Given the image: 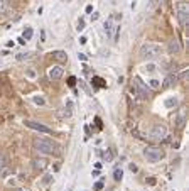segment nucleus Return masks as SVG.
Listing matches in <instances>:
<instances>
[{"label":"nucleus","mask_w":189,"mask_h":191,"mask_svg":"<svg viewBox=\"0 0 189 191\" xmlns=\"http://www.w3.org/2000/svg\"><path fill=\"white\" fill-rule=\"evenodd\" d=\"M122 178H123V171H122V169H115V173H113V179L122 181Z\"/></svg>","instance_id":"2eb2a0df"},{"label":"nucleus","mask_w":189,"mask_h":191,"mask_svg":"<svg viewBox=\"0 0 189 191\" xmlns=\"http://www.w3.org/2000/svg\"><path fill=\"white\" fill-rule=\"evenodd\" d=\"M105 32H107V36L108 37H113V29H115L117 26H115V17L113 15H110L107 20H105Z\"/></svg>","instance_id":"6e6552de"},{"label":"nucleus","mask_w":189,"mask_h":191,"mask_svg":"<svg viewBox=\"0 0 189 191\" xmlns=\"http://www.w3.org/2000/svg\"><path fill=\"white\" fill-rule=\"evenodd\" d=\"M130 171L135 173V171H137V166H135V164H130Z\"/></svg>","instance_id":"cd10ccee"},{"label":"nucleus","mask_w":189,"mask_h":191,"mask_svg":"<svg viewBox=\"0 0 189 191\" xmlns=\"http://www.w3.org/2000/svg\"><path fill=\"white\" fill-rule=\"evenodd\" d=\"M144 156L147 157V161L150 163H159L161 159H164V151L161 147H155V146H150V147H145L144 149Z\"/></svg>","instance_id":"20e7f679"},{"label":"nucleus","mask_w":189,"mask_h":191,"mask_svg":"<svg viewBox=\"0 0 189 191\" xmlns=\"http://www.w3.org/2000/svg\"><path fill=\"white\" fill-rule=\"evenodd\" d=\"M31 37H32V29H31V27H27V29H26V32H24V39L29 41Z\"/></svg>","instance_id":"a211bd4d"},{"label":"nucleus","mask_w":189,"mask_h":191,"mask_svg":"<svg viewBox=\"0 0 189 191\" xmlns=\"http://www.w3.org/2000/svg\"><path fill=\"white\" fill-rule=\"evenodd\" d=\"M176 105H177V100H176V98H169V100H166V107H167V108L176 107Z\"/></svg>","instance_id":"f3484780"},{"label":"nucleus","mask_w":189,"mask_h":191,"mask_svg":"<svg viewBox=\"0 0 189 191\" xmlns=\"http://www.w3.org/2000/svg\"><path fill=\"white\" fill-rule=\"evenodd\" d=\"M78 58H79V59H83V61H85V59H86V56H85V54H83V53H79V54H78Z\"/></svg>","instance_id":"c756f323"},{"label":"nucleus","mask_w":189,"mask_h":191,"mask_svg":"<svg viewBox=\"0 0 189 191\" xmlns=\"http://www.w3.org/2000/svg\"><path fill=\"white\" fill-rule=\"evenodd\" d=\"M78 32H81L83 31V29H85V20H83V19H79V22H78Z\"/></svg>","instance_id":"5701e85b"},{"label":"nucleus","mask_w":189,"mask_h":191,"mask_svg":"<svg viewBox=\"0 0 189 191\" xmlns=\"http://www.w3.org/2000/svg\"><path fill=\"white\" fill-rule=\"evenodd\" d=\"M103 157H105V159H107V161H108V163H110V161L113 159V154H112V152H110V151H107V152H103Z\"/></svg>","instance_id":"4be33fe9"},{"label":"nucleus","mask_w":189,"mask_h":191,"mask_svg":"<svg viewBox=\"0 0 189 191\" xmlns=\"http://www.w3.org/2000/svg\"><path fill=\"white\" fill-rule=\"evenodd\" d=\"M167 51H169V54H177V53H181L179 41H176V39L169 41V44H167Z\"/></svg>","instance_id":"9d476101"},{"label":"nucleus","mask_w":189,"mask_h":191,"mask_svg":"<svg viewBox=\"0 0 189 191\" xmlns=\"http://www.w3.org/2000/svg\"><path fill=\"white\" fill-rule=\"evenodd\" d=\"M10 169L9 168H3V166H2V168H0V179H5V178H9L10 176Z\"/></svg>","instance_id":"ddd939ff"},{"label":"nucleus","mask_w":189,"mask_h":191,"mask_svg":"<svg viewBox=\"0 0 189 191\" xmlns=\"http://www.w3.org/2000/svg\"><path fill=\"white\" fill-rule=\"evenodd\" d=\"M29 58H31V54H27V53H26V54H24V53H20V54H17V59H19V61L29 59Z\"/></svg>","instance_id":"aec40b11"},{"label":"nucleus","mask_w":189,"mask_h":191,"mask_svg":"<svg viewBox=\"0 0 189 191\" xmlns=\"http://www.w3.org/2000/svg\"><path fill=\"white\" fill-rule=\"evenodd\" d=\"M62 76V68L59 64H54L51 69H49V78L51 80H59V78Z\"/></svg>","instance_id":"1a4fd4ad"},{"label":"nucleus","mask_w":189,"mask_h":191,"mask_svg":"<svg viewBox=\"0 0 189 191\" xmlns=\"http://www.w3.org/2000/svg\"><path fill=\"white\" fill-rule=\"evenodd\" d=\"M176 9H177V19H179V24H181L182 27H187V24H189V5H187V2L181 0V2H177Z\"/></svg>","instance_id":"7ed1b4c3"},{"label":"nucleus","mask_w":189,"mask_h":191,"mask_svg":"<svg viewBox=\"0 0 189 191\" xmlns=\"http://www.w3.org/2000/svg\"><path fill=\"white\" fill-rule=\"evenodd\" d=\"M66 2H71V0H66Z\"/></svg>","instance_id":"2f4dec72"},{"label":"nucleus","mask_w":189,"mask_h":191,"mask_svg":"<svg viewBox=\"0 0 189 191\" xmlns=\"http://www.w3.org/2000/svg\"><path fill=\"white\" fill-rule=\"evenodd\" d=\"M3 163H5V157H3V154H0V168L3 166Z\"/></svg>","instance_id":"bb28decb"},{"label":"nucleus","mask_w":189,"mask_h":191,"mask_svg":"<svg viewBox=\"0 0 189 191\" xmlns=\"http://www.w3.org/2000/svg\"><path fill=\"white\" fill-rule=\"evenodd\" d=\"M19 191H24V189H19Z\"/></svg>","instance_id":"473e14b6"},{"label":"nucleus","mask_w":189,"mask_h":191,"mask_svg":"<svg viewBox=\"0 0 189 191\" xmlns=\"http://www.w3.org/2000/svg\"><path fill=\"white\" fill-rule=\"evenodd\" d=\"M9 10V0H0V14H5Z\"/></svg>","instance_id":"4468645a"},{"label":"nucleus","mask_w":189,"mask_h":191,"mask_svg":"<svg viewBox=\"0 0 189 191\" xmlns=\"http://www.w3.org/2000/svg\"><path fill=\"white\" fill-rule=\"evenodd\" d=\"M166 135H167V128L164 125H155L152 128V132H150V137L155 139V140H164V139H166Z\"/></svg>","instance_id":"0eeeda50"},{"label":"nucleus","mask_w":189,"mask_h":191,"mask_svg":"<svg viewBox=\"0 0 189 191\" xmlns=\"http://www.w3.org/2000/svg\"><path fill=\"white\" fill-rule=\"evenodd\" d=\"M155 69H157V66H155L154 63H149V64H145V68H144V71L147 73H154Z\"/></svg>","instance_id":"dca6fc26"},{"label":"nucleus","mask_w":189,"mask_h":191,"mask_svg":"<svg viewBox=\"0 0 189 191\" xmlns=\"http://www.w3.org/2000/svg\"><path fill=\"white\" fill-rule=\"evenodd\" d=\"M176 81H177V76H176V74H169V76L166 78V83H164V88H171L172 85H176Z\"/></svg>","instance_id":"9b49d317"},{"label":"nucleus","mask_w":189,"mask_h":191,"mask_svg":"<svg viewBox=\"0 0 189 191\" xmlns=\"http://www.w3.org/2000/svg\"><path fill=\"white\" fill-rule=\"evenodd\" d=\"M161 53H162V48L159 44H155V43H147L144 44L140 48V53H138V56H140V59H154V58H157V56H161Z\"/></svg>","instance_id":"f03ea898"},{"label":"nucleus","mask_w":189,"mask_h":191,"mask_svg":"<svg viewBox=\"0 0 189 191\" xmlns=\"http://www.w3.org/2000/svg\"><path fill=\"white\" fill-rule=\"evenodd\" d=\"M102 189H103V181H98L95 184V191H102Z\"/></svg>","instance_id":"393cba45"},{"label":"nucleus","mask_w":189,"mask_h":191,"mask_svg":"<svg viewBox=\"0 0 189 191\" xmlns=\"http://www.w3.org/2000/svg\"><path fill=\"white\" fill-rule=\"evenodd\" d=\"M34 103H37V105H44L46 100H44V98H41V97H36L34 98Z\"/></svg>","instance_id":"b1692460"},{"label":"nucleus","mask_w":189,"mask_h":191,"mask_svg":"<svg viewBox=\"0 0 189 191\" xmlns=\"http://www.w3.org/2000/svg\"><path fill=\"white\" fill-rule=\"evenodd\" d=\"M26 127L34 128V130L42 132V134H51V132H52V128H51V127L44 125V123H39V122H34V120H26Z\"/></svg>","instance_id":"423d86ee"},{"label":"nucleus","mask_w":189,"mask_h":191,"mask_svg":"<svg viewBox=\"0 0 189 191\" xmlns=\"http://www.w3.org/2000/svg\"><path fill=\"white\" fill-rule=\"evenodd\" d=\"M76 81H78L76 78H74V76H71L69 80H68V85H69V86H74V83H76Z\"/></svg>","instance_id":"a878e982"},{"label":"nucleus","mask_w":189,"mask_h":191,"mask_svg":"<svg viewBox=\"0 0 189 191\" xmlns=\"http://www.w3.org/2000/svg\"><path fill=\"white\" fill-rule=\"evenodd\" d=\"M54 58H56L57 61H68V54H66L64 51H56L54 53Z\"/></svg>","instance_id":"f8f14e48"},{"label":"nucleus","mask_w":189,"mask_h":191,"mask_svg":"<svg viewBox=\"0 0 189 191\" xmlns=\"http://www.w3.org/2000/svg\"><path fill=\"white\" fill-rule=\"evenodd\" d=\"M34 149L37 152H41V154H47V156H52V154H59V146H57L56 142H52V140L49 139H36L34 140Z\"/></svg>","instance_id":"f257e3e1"},{"label":"nucleus","mask_w":189,"mask_h":191,"mask_svg":"<svg viewBox=\"0 0 189 191\" xmlns=\"http://www.w3.org/2000/svg\"><path fill=\"white\" fill-rule=\"evenodd\" d=\"M149 85H150V88H159V86H161V81L159 80H150Z\"/></svg>","instance_id":"6ab92c4d"},{"label":"nucleus","mask_w":189,"mask_h":191,"mask_svg":"<svg viewBox=\"0 0 189 191\" xmlns=\"http://www.w3.org/2000/svg\"><path fill=\"white\" fill-rule=\"evenodd\" d=\"M159 2H161V0H152V7H154V5H157Z\"/></svg>","instance_id":"7c9ffc66"},{"label":"nucleus","mask_w":189,"mask_h":191,"mask_svg":"<svg viewBox=\"0 0 189 191\" xmlns=\"http://www.w3.org/2000/svg\"><path fill=\"white\" fill-rule=\"evenodd\" d=\"M98 17H100V15L96 14V12H95V14H91V20H96V19H98Z\"/></svg>","instance_id":"c85d7f7f"},{"label":"nucleus","mask_w":189,"mask_h":191,"mask_svg":"<svg viewBox=\"0 0 189 191\" xmlns=\"http://www.w3.org/2000/svg\"><path fill=\"white\" fill-rule=\"evenodd\" d=\"M133 91H135V93L142 98V100L149 98V88H147L144 83H142L140 78H133Z\"/></svg>","instance_id":"39448f33"},{"label":"nucleus","mask_w":189,"mask_h":191,"mask_svg":"<svg viewBox=\"0 0 189 191\" xmlns=\"http://www.w3.org/2000/svg\"><path fill=\"white\" fill-rule=\"evenodd\" d=\"M44 166H46V161H42V159H41V161L37 159V161H36V168H37V169H42Z\"/></svg>","instance_id":"412c9836"}]
</instances>
